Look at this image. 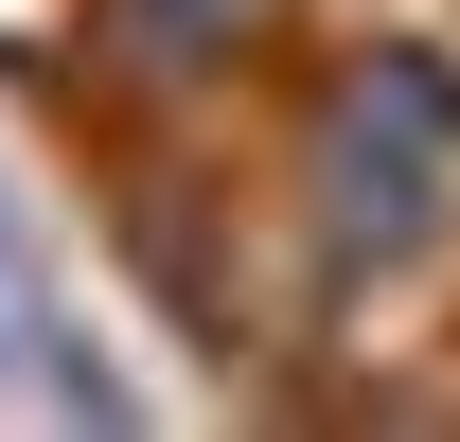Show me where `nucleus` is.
Instances as JSON below:
<instances>
[{
    "label": "nucleus",
    "instance_id": "obj_1",
    "mask_svg": "<svg viewBox=\"0 0 460 442\" xmlns=\"http://www.w3.org/2000/svg\"><path fill=\"white\" fill-rule=\"evenodd\" d=\"M460 160V89L425 54H372L337 89V124H319V177H337V230H372V248H407L425 230V177Z\"/></svg>",
    "mask_w": 460,
    "mask_h": 442
},
{
    "label": "nucleus",
    "instance_id": "obj_2",
    "mask_svg": "<svg viewBox=\"0 0 460 442\" xmlns=\"http://www.w3.org/2000/svg\"><path fill=\"white\" fill-rule=\"evenodd\" d=\"M124 18H142V54H160V71H195L230 18H248V0H124Z\"/></svg>",
    "mask_w": 460,
    "mask_h": 442
}]
</instances>
